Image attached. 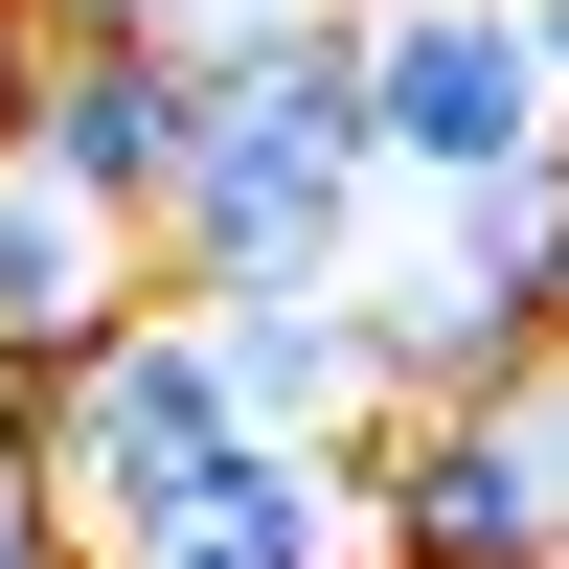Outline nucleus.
<instances>
[{
    "label": "nucleus",
    "mask_w": 569,
    "mask_h": 569,
    "mask_svg": "<svg viewBox=\"0 0 569 569\" xmlns=\"http://www.w3.org/2000/svg\"><path fill=\"white\" fill-rule=\"evenodd\" d=\"M365 319H388V388H547L569 365V137L501 182H456V206H410V251L365 273Z\"/></svg>",
    "instance_id": "obj_1"
},
{
    "label": "nucleus",
    "mask_w": 569,
    "mask_h": 569,
    "mask_svg": "<svg viewBox=\"0 0 569 569\" xmlns=\"http://www.w3.org/2000/svg\"><path fill=\"white\" fill-rule=\"evenodd\" d=\"M228 433H251V410H228V342H206V297H137L91 365H46V388H23V456L69 479V525H91V547H114V525H160V501L206 479Z\"/></svg>",
    "instance_id": "obj_2"
},
{
    "label": "nucleus",
    "mask_w": 569,
    "mask_h": 569,
    "mask_svg": "<svg viewBox=\"0 0 569 569\" xmlns=\"http://www.w3.org/2000/svg\"><path fill=\"white\" fill-rule=\"evenodd\" d=\"M365 137H388V206H456L569 137V69L525 0H365Z\"/></svg>",
    "instance_id": "obj_3"
},
{
    "label": "nucleus",
    "mask_w": 569,
    "mask_h": 569,
    "mask_svg": "<svg viewBox=\"0 0 569 569\" xmlns=\"http://www.w3.org/2000/svg\"><path fill=\"white\" fill-rule=\"evenodd\" d=\"M365 501H388V569H569V456H547V388H388Z\"/></svg>",
    "instance_id": "obj_4"
},
{
    "label": "nucleus",
    "mask_w": 569,
    "mask_h": 569,
    "mask_svg": "<svg viewBox=\"0 0 569 569\" xmlns=\"http://www.w3.org/2000/svg\"><path fill=\"white\" fill-rule=\"evenodd\" d=\"M137 297H182V251L114 206V182H69L46 137H0V388H46V365H91Z\"/></svg>",
    "instance_id": "obj_5"
},
{
    "label": "nucleus",
    "mask_w": 569,
    "mask_h": 569,
    "mask_svg": "<svg viewBox=\"0 0 569 569\" xmlns=\"http://www.w3.org/2000/svg\"><path fill=\"white\" fill-rule=\"evenodd\" d=\"M91 569H388V501H365V433H228L160 525H114Z\"/></svg>",
    "instance_id": "obj_6"
},
{
    "label": "nucleus",
    "mask_w": 569,
    "mask_h": 569,
    "mask_svg": "<svg viewBox=\"0 0 569 569\" xmlns=\"http://www.w3.org/2000/svg\"><path fill=\"white\" fill-rule=\"evenodd\" d=\"M206 114H228V46H182V23H46V160L69 182H114L137 228L206 182Z\"/></svg>",
    "instance_id": "obj_7"
},
{
    "label": "nucleus",
    "mask_w": 569,
    "mask_h": 569,
    "mask_svg": "<svg viewBox=\"0 0 569 569\" xmlns=\"http://www.w3.org/2000/svg\"><path fill=\"white\" fill-rule=\"evenodd\" d=\"M206 342H228V410H251V433H388V319H365V273H228Z\"/></svg>",
    "instance_id": "obj_8"
},
{
    "label": "nucleus",
    "mask_w": 569,
    "mask_h": 569,
    "mask_svg": "<svg viewBox=\"0 0 569 569\" xmlns=\"http://www.w3.org/2000/svg\"><path fill=\"white\" fill-rule=\"evenodd\" d=\"M0 569H91V525H69V479L23 456V388H0Z\"/></svg>",
    "instance_id": "obj_9"
},
{
    "label": "nucleus",
    "mask_w": 569,
    "mask_h": 569,
    "mask_svg": "<svg viewBox=\"0 0 569 569\" xmlns=\"http://www.w3.org/2000/svg\"><path fill=\"white\" fill-rule=\"evenodd\" d=\"M46 23H182V0H46Z\"/></svg>",
    "instance_id": "obj_10"
},
{
    "label": "nucleus",
    "mask_w": 569,
    "mask_h": 569,
    "mask_svg": "<svg viewBox=\"0 0 569 569\" xmlns=\"http://www.w3.org/2000/svg\"><path fill=\"white\" fill-rule=\"evenodd\" d=\"M547 456H569V365H547Z\"/></svg>",
    "instance_id": "obj_11"
}]
</instances>
